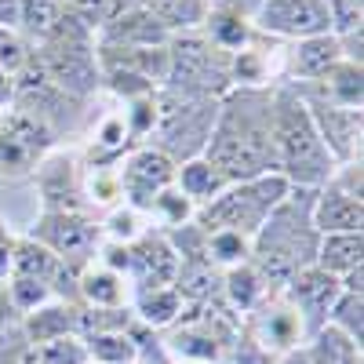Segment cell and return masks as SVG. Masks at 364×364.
<instances>
[{
  "mask_svg": "<svg viewBox=\"0 0 364 364\" xmlns=\"http://www.w3.org/2000/svg\"><path fill=\"white\" fill-rule=\"evenodd\" d=\"M204 161L215 168L230 186L252 182L259 175L277 171L273 149V99L266 91H233L215 117L208 135Z\"/></svg>",
  "mask_w": 364,
  "mask_h": 364,
  "instance_id": "cell-1",
  "label": "cell"
},
{
  "mask_svg": "<svg viewBox=\"0 0 364 364\" xmlns=\"http://www.w3.org/2000/svg\"><path fill=\"white\" fill-rule=\"evenodd\" d=\"M314 197L317 190L291 186L252 237V266L262 273L266 284H288L299 269L314 266L321 245L314 226Z\"/></svg>",
  "mask_w": 364,
  "mask_h": 364,
  "instance_id": "cell-2",
  "label": "cell"
},
{
  "mask_svg": "<svg viewBox=\"0 0 364 364\" xmlns=\"http://www.w3.org/2000/svg\"><path fill=\"white\" fill-rule=\"evenodd\" d=\"M273 149H277V175H284L291 186L321 190L336 175V157L321 142L306 102L291 91L273 95Z\"/></svg>",
  "mask_w": 364,
  "mask_h": 364,
  "instance_id": "cell-3",
  "label": "cell"
},
{
  "mask_svg": "<svg viewBox=\"0 0 364 364\" xmlns=\"http://www.w3.org/2000/svg\"><path fill=\"white\" fill-rule=\"evenodd\" d=\"M291 190V182L284 175H259L252 182H233L226 186L215 200H208L204 211L197 215V226L204 233H215V230H233V233H245L255 237L259 226L266 223V215L284 200V193Z\"/></svg>",
  "mask_w": 364,
  "mask_h": 364,
  "instance_id": "cell-4",
  "label": "cell"
},
{
  "mask_svg": "<svg viewBox=\"0 0 364 364\" xmlns=\"http://www.w3.org/2000/svg\"><path fill=\"white\" fill-rule=\"evenodd\" d=\"M154 109H157L154 128L161 139V154L186 157V161H193L208 146V135L219 117L215 99H193V95H178V91H168V95L154 99Z\"/></svg>",
  "mask_w": 364,
  "mask_h": 364,
  "instance_id": "cell-5",
  "label": "cell"
},
{
  "mask_svg": "<svg viewBox=\"0 0 364 364\" xmlns=\"http://www.w3.org/2000/svg\"><path fill=\"white\" fill-rule=\"evenodd\" d=\"M223 48H215L204 37H175L171 51H168V91L178 95H193V99H215L219 91L230 87V70L226 58L219 55Z\"/></svg>",
  "mask_w": 364,
  "mask_h": 364,
  "instance_id": "cell-6",
  "label": "cell"
},
{
  "mask_svg": "<svg viewBox=\"0 0 364 364\" xmlns=\"http://www.w3.org/2000/svg\"><path fill=\"white\" fill-rule=\"evenodd\" d=\"M343 175H331L314 197V226L328 233H360L364 204H360V164H343Z\"/></svg>",
  "mask_w": 364,
  "mask_h": 364,
  "instance_id": "cell-7",
  "label": "cell"
},
{
  "mask_svg": "<svg viewBox=\"0 0 364 364\" xmlns=\"http://www.w3.org/2000/svg\"><path fill=\"white\" fill-rule=\"evenodd\" d=\"M339 295H343L339 277L324 273L321 266L299 269L295 277L284 284V299L295 306V314L302 321V336H306V339H314L317 331L328 324V314H331V306H336Z\"/></svg>",
  "mask_w": 364,
  "mask_h": 364,
  "instance_id": "cell-8",
  "label": "cell"
},
{
  "mask_svg": "<svg viewBox=\"0 0 364 364\" xmlns=\"http://www.w3.org/2000/svg\"><path fill=\"white\" fill-rule=\"evenodd\" d=\"M29 240L44 245L51 255H58L73 269V262H84L87 255H95L99 226H91L77 211H44V219L33 226V237Z\"/></svg>",
  "mask_w": 364,
  "mask_h": 364,
  "instance_id": "cell-9",
  "label": "cell"
},
{
  "mask_svg": "<svg viewBox=\"0 0 364 364\" xmlns=\"http://www.w3.org/2000/svg\"><path fill=\"white\" fill-rule=\"evenodd\" d=\"M255 22L266 33L295 37V41L331 33V15L324 8V0H262Z\"/></svg>",
  "mask_w": 364,
  "mask_h": 364,
  "instance_id": "cell-10",
  "label": "cell"
},
{
  "mask_svg": "<svg viewBox=\"0 0 364 364\" xmlns=\"http://www.w3.org/2000/svg\"><path fill=\"white\" fill-rule=\"evenodd\" d=\"M171 178H175L171 157H164L157 146L135 149V154L128 157V164H124V171H120V193L128 197V208L149 211L154 197L171 186Z\"/></svg>",
  "mask_w": 364,
  "mask_h": 364,
  "instance_id": "cell-11",
  "label": "cell"
},
{
  "mask_svg": "<svg viewBox=\"0 0 364 364\" xmlns=\"http://www.w3.org/2000/svg\"><path fill=\"white\" fill-rule=\"evenodd\" d=\"M128 273L135 277L139 291L171 288L178 273V255L161 233H139L128 245Z\"/></svg>",
  "mask_w": 364,
  "mask_h": 364,
  "instance_id": "cell-12",
  "label": "cell"
},
{
  "mask_svg": "<svg viewBox=\"0 0 364 364\" xmlns=\"http://www.w3.org/2000/svg\"><path fill=\"white\" fill-rule=\"evenodd\" d=\"M255 317L248 321V336L273 357V353H288L295 350L302 339V321L295 314V306L288 299H262L252 310Z\"/></svg>",
  "mask_w": 364,
  "mask_h": 364,
  "instance_id": "cell-13",
  "label": "cell"
},
{
  "mask_svg": "<svg viewBox=\"0 0 364 364\" xmlns=\"http://www.w3.org/2000/svg\"><path fill=\"white\" fill-rule=\"evenodd\" d=\"M51 142V132L41 117L33 113H15L11 120H4L0 132V168L4 171H26Z\"/></svg>",
  "mask_w": 364,
  "mask_h": 364,
  "instance_id": "cell-14",
  "label": "cell"
},
{
  "mask_svg": "<svg viewBox=\"0 0 364 364\" xmlns=\"http://www.w3.org/2000/svg\"><path fill=\"white\" fill-rule=\"evenodd\" d=\"M310 120L321 135V142L328 146V154L336 161L353 164L357 149H360V109H346L336 102H310Z\"/></svg>",
  "mask_w": 364,
  "mask_h": 364,
  "instance_id": "cell-15",
  "label": "cell"
},
{
  "mask_svg": "<svg viewBox=\"0 0 364 364\" xmlns=\"http://www.w3.org/2000/svg\"><path fill=\"white\" fill-rule=\"evenodd\" d=\"M164 41H168V29L146 8L113 15V18H106V29H102L106 48H161Z\"/></svg>",
  "mask_w": 364,
  "mask_h": 364,
  "instance_id": "cell-16",
  "label": "cell"
},
{
  "mask_svg": "<svg viewBox=\"0 0 364 364\" xmlns=\"http://www.w3.org/2000/svg\"><path fill=\"white\" fill-rule=\"evenodd\" d=\"M80 310L73 306V302H44V306H37L33 314L26 317L22 331L29 343H48V339H58V336H80Z\"/></svg>",
  "mask_w": 364,
  "mask_h": 364,
  "instance_id": "cell-17",
  "label": "cell"
},
{
  "mask_svg": "<svg viewBox=\"0 0 364 364\" xmlns=\"http://www.w3.org/2000/svg\"><path fill=\"white\" fill-rule=\"evenodd\" d=\"M178 299H190V302H208L223 295V273L219 266H211L208 259H186L178 262V273H175V284Z\"/></svg>",
  "mask_w": 364,
  "mask_h": 364,
  "instance_id": "cell-18",
  "label": "cell"
},
{
  "mask_svg": "<svg viewBox=\"0 0 364 364\" xmlns=\"http://www.w3.org/2000/svg\"><path fill=\"white\" fill-rule=\"evenodd\" d=\"M360 259H364V237L360 233H328L317 245L314 266H321L331 277H343V273L360 266Z\"/></svg>",
  "mask_w": 364,
  "mask_h": 364,
  "instance_id": "cell-19",
  "label": "cell"
},
{
  "mask_svg": "<svg viewBox=\"0 0 364 364\" xmlns=\"http://www.w3.org/2000/svg\"><path fill=\"white\" fill-rule=\"evenodd\" d=\"M223 295H226V302H230L237 314H252L259 302L266 299V281H262V273L252 262H240V266H230L226 269Z\"/></svg>",
  "mask_w": 364,
  "mask_h": 364,
  "instance_id": "cell-20",
  "label": "cell"
},
{
  "mask_svg": "<svg viewBox=\"0 0 364 364\" xmlns=\"http://www.w3.org/2000/svg\"><path fill=\"white\" fill-rule=\"evenodd\" d=\"M302 353L310 364H360V346L350 336H343L336 324H324L310 339V350Z\"/></svg>",
  "mask_w": 364,
  "mask_h": 364,
  "instance_id": "cell-21",
  "label": "cell"
},
{
  "mask_svg": "<svg viewBox=\"0 0 364 364\" xmlns=\"http://www.w3.org/2000/svg\"><path fill=\"white\" fill-rule=\"evenodd\" d=\"M339 58H343L339 37H331V33L306 37V41H299V48H295V73L299 77H324Z\"/></svg>",
  "mask_w": 364,
  "mask_h": 364,
  "instance_id": "cell-22",
  "label": "cell"
},
{
  "mask_svg": "<svg viewBox=\"0 0 364 364\" xmlns=\"http://www.w3.org/2000/svg\"><path fill=\"white\" fill-rule=\"evenodd\" d=\"M77 295H84L95 310H117L124 306V284H120V273L106 269V266H95L87 269L80 284H77Z\"/></svg>",
  "mask_w": 364,
  "mask_h": 364,
  "instance_id": "cell-23",
  "label": "cell"
},
{
  "mask_svg": "<svg viewBox=\"0 0 364 364\" xmlns=\"http://www.w3.org/2000/svg\"><path fill=\"white\" fill-rule=\"evenodd\" d=\"M178 186H182V197H190V200H215L230 182L204 157H193V161H186L178 168Z\"/></svg>",
  "mask_w": 364,
  "mask_h": 364,
  "instance_id": "cell-24",
  "label": "cell"
},
{
  "mask_svg": "<svg viewBox=\"0 0 364 364\" xmlns=\"http://www.w3.org/2000/svg\"><path fill=\"white\" fill-rule=\"evenodd\" d=\"M135 314H139V324H146V328H164V324H175V321H178V314H182V299H178L175 288L139 291Z\"/></svg>",
  "mask_w": 364,
  "mask_h": 364,
  "instance_id": "cell-25",
  "label": "cell"
},
{
  "mask_svg": "<svg viewBox=\"0 0 364 364\" xmlns=\"http://www.w3.org/2000/svg\"><path fill=\"white\" fill-rule=\"evenodd\" d=\"M146 11L164 29H193L208 18V0H146Z\"/></svg>",
  "mask_w": 364,
  "mask_h": 364,
  "instance_id": "cell-26",
  "label": "cell"
},
{
  "mask_svg": "<svg viewBox=\"0 0 364 364\" xmlns=\"http://www.w3.org/2000/svg\"><path fill=\"white\" fill-rule=\"evenodd\" d=\"M87 357L95 364H135V343L128 339V328L124 331H99V336H87L84 339Z\"/></svg>",
  "mask_w": 364,
  "mask_h": 364,
  "instance_id": "cell-27",
  "label": "cell"
},
{
  "mask_svg": "<svg viewBox=\"0 0 364 364\" xmlns=\"http://www.w3.org/2000/svg\"><path fill=\"white\" fill-rule=\"evenodd\" d=\"M168 346L182 357V360H200V364H215L219 357H223V346L211 339V336H204L200 328H193V324H182V328H175L171 331V339H168Z\"/></svg>",
  "mask_w": 364,
  "mask_h": 364,
  "instance_id": "cell-28",
  "label": "cell"
},
{
  "mask_svg": "<svg viewBox=\"0 0 364 364\" xmlns=\"http://www.w3.org/2000/svg\"><path fill=\"white\" fill-rule=\"evenodd\" d=\"M204 252L211 266H240L252 255V237L233 233V230H215V233H208Z\"/></svg>",
  "mask_w": 364,
  "mask_h": 364,
  "instance_id": "cell-29",
  "label": "cell"
},
{
  "mask_svg": "<svg viewBox=\"0 0 364 364\" xmlns=\"http://www.w3.org/2000/svg\"><path fill=\"white\" fill-rule=\"evenodd\" d=\"M324 91H331L336 106H346V109H360V66L339 58L336 66L324 73Z\"/></svg>",
  "mask_w": 364,
  "mask_h": 364,
  "instance_id": "cell-30",
  "label": "cell"
},
{
  "mask_svg": "<svg viewBox=\"0 0 364 364\" xmlns=\"http://www.w3.org/2000/svg\"><path fill=\"white\" fill-rule=\"evenodd\" d=\"M328 324H336L343 336H350V339L360 346V343H364V299L343 291V295L336 299V306H331V314H328Z\"/></svg>",
  "mask_w": 364,
  "mask_h": 364,
  "instance_id": "cell-31",
  "label": "cell"
},
{
  "mask_svg": "<svg viewBox=\"0 0 364 364\" xmlns=\"http://www.w3.org/2000/svg\"><path fill=\"white\" fill-rule=\"evenodd\" d=\"M33 350L41 364H84L87 360V346L80 336H58V339L37 343Z\"/></svg>",
  "mask_w": 364,
  "mask_h": 364,
  "instance_id": "cell-32",
  "label": "cell"
},
{
  "mask_svg": "<svg viewBox=\"0 0 364 364\" xmlns=\"http://www.w3.org/2000/svg\"><path fill=\"white\" fill-rule=\"evenodd\" d=\"M204 22L211 29V44H215V48H240L248 41V26H245V18H237V15L211 11Z\"/></svg>",
  "mask_w": 364,
  "mask_h": 364,
  "instance_id": "cell-33",
  "label": "cell"
},
{
  "mask_svg": "<svg viewBox=\"0 0 364 364\" xmlns=\"http://www.w3.org/2000/svg\"><path fill=\"white\" fill-rule=\"evenodd\" d=\"M58 8H63V0H18V26L44 37L58 18Z\"/></svg>",
  "mask_w": 364,
  "mask_h": 364,
  "instance_id": "cell-34",
  "label": "cell"
},
{
  "mask_svg": "<svg viewBox=\"0 0 364 364\" xmlns=\"http://www.w3.org/2000/svg\"><path fill=\"white\" fill-rule=\"evenodd\" d=\"M132 324V314L124 306L117 310H80V328L77 331H87V336H99V331H124Z\"/></svg>",
  "mask_w": 364,
  "mask_h": 364,
  "instance_id": "cell-35",
  "label": "cell"
},
{
  "mask_svg": "<svg viewBox=\"0 0 364 364\" xmlns=\"http://www.w3.org/2000/svg\"><path fill=\"white\" fill-rule=\"evenodd\" d=\"M48 299H51V291H48V284H41V281H29V277H15V281H11V306H15V310L33 314L37 306H44Z\"/></svg>",
  "mask_w": 364,
  "mask_h": 364,
  "instance_id": "cell-36",
  "label": "cell"
},
{
  "mask_svg": "<svg viewBox=\"0 0 364 364\" xmlns=\"http://www.w3.org/2000/svg\"><path fill=\"white\" fill-rule=\"evenodd\" d=\"M149 211H157L168 226H182V223L190 219V197L171 193V190H161V193L154 197V204H149Z\"/></svg>",
  "mask_w": 364,
  "mask_h": 364,
  "instance_id": "cell-37",
  "label": "cell"
},
{
  "mask_svg": "<svg viewBox=\"0 0 364 364\" xmlns=\"http://www.w3.org/2000/svg\"><path fill=\"white\" fill-rule=\"evenodd\" d=\"M331 15V29H339V37L360 29V0H324Z\"/></svg>",
  "mask_w": 364,
  "mask_h": 364,
  "instance_id": "cell-38",
  "label": "cell"
},
{
  "mask_svg": "<svg viewBox=\"0 0 364 364\" xmlns=\"http://www.w3.org/2000/svg\"><path fill=\"white\" fill-rule=\"evenodd\" d=\"M109 233L117 237V245H132V240L142 233L139 230V211L135 208H117L109 215Z\"/></svg>",
  "mask_w": 364,
  "mask_h": 364,
  "instance_id": "cell-39",
  "label": "cell"
},
{
  "mask_svg": "<svg viewBox=\"0 0 364 364\" xmlns=\"http://www.w3.org/2000/svg\"><path fill=\"white\" fill-rule=\"evenodd\" d=\"M26 66V48L11 29H0V70L4 73H18Z\"/></svg>",
  "mask_w": 364,
  "mask_h": 364,
  "instance_id": "cell-40",
  "label": "cell"
},
{
  "mask_svg": "<svg viewBox=\"0 0 364 364\" xmlns=\"http://www.w3.org/2000/svg\"><path fill=\"white\" fill-rule=\"evenodd\" d=\"M230 364H273V357L248 336V331H240L237 343H233V353H230Z\"/></svg>",
  "mask_w": 364,
  "mask_h": 364,
  "instance_id": "cell-41",
  "label": "cell"
},
{
  "mask_svg": "<svg viewBox=\"0 0 364 364\" xmlns=\"http://www.w3.org/2000/svg\"><path fill=\"white\" fill-rule=\"evenodd\" d=\"M120 193V175L117 171H102V164H95V175H91V200L109 204Z\"/></svg>",
  "mask_w": 364,
  "mask_h": 364,
  "instance_id": "cell-42",
  "label": "cell"
},
{
  "mask_svg": "<svg viewBox=\"0 0 364 364\" xmlns=\"http://www.w3.org/2000/svg\"><path fill=\"white\" fill-rule=\"evenodd\" d=\"M70 8H73V15L84 18L87 26L109 18V0H70Z\"/></svg>",
  "mask_w": 364,
  "mask_h": 364,
  "instance_id": "cell-43",
  "label": "cell"
},
{
  "mask_svg": "<svg viewBox=\"0 0 364 364\" xmlns=\"http://www.w3.org/2000/svg\"><path fill=\"white\" fill-rule=\"evenodd\" d=\"M154 120H157L154 99L135 102V113H132V135H146V132H154Z\"/></svg>",
  "mask_w": 364,
  "mask_h": 364,
  "instance_id": "cell-44",
  "label": "cell"
},
{
  "mask_svg": "<svg viewBox=\"0 0 364 364\" xmlns=\"http://www.w3.org/2000/svg\"><path fill=\"white\" fill-rule=\"evenodd\" d=\"M262 0H208L211 11H226V15H237V18H248L259 11Z\"/></svg>",
  "mask_w": 364,
  "mask_h": 364,
  "instance_id": "cell-45",
  "label": "cell"
},
{
  "mask_svg": "<svg viewBox=\"0 0 364 364\" xmlns=\"http://www.w3.org/2000/svg\"><path fill=\"white\" fill-rule=\"evenodd\" d=\"M120 139H124V124H117V120H109V124L102 128V135H99V142L109 146V149H120V146H124Z\"/></svg>",
  "mask_w": 364,
  "mask_h": 364,
  "instance_id": "cell-46",
  "label": "cell"
},
{
  "mask_svg": "<svg viewBox=\"0 0 364 364\" xmlns=\"http://www.w3.org/2000/svg\"><path fill=\"white\" fill-rule=\"evenodd\" d=\"M18 26V0H0V29Z\"/></svg>",
  "mask_w": 364,
  "mask_h": 364,
  "instance_id": "cell-47",
  "label": "cell"
},
{
  "mask_svg": "<svg viewBox=\"0 0 364 364\" xmlns=\"http://www.w3.org/2000/svg\"><path fill=\"white\" fill-rule=\"evenodd\" d=\"M11 240H8V233H4V226H0V281L8 277V269H11Z\"/></svg>",
  "mask_w": 364,
  "mask_h": 364,
  "instance_id": "cell-48",
  "label": "cell"
},
{
  "mask_svg": "<svg viewBox=\"0 0 364 364\" xmlns=\"http://www.w3.org/2000/svg\"><path fill=\"white\" fill-rule=\"evenodd\" d=\"M139 8H146V0H109V18L124 11H139Z\"/></svg>",
  "mask_w": 364,
  "mask_h": 364,
  "instance_id": "cell-49",
  "label": "cell"
},
{
  "mask_svg": "<svg viewBox=\"0 0 364 364\" xmlns=\"http://www.w3.org/2000/svg\"><path fill=\"white\" fill-rule=\"evenodd\" d=\"M11 99H15V80H11V73L0 70V106H8Z\"/></svg>",
  "mask_w": 364,
  "mask_h": 364,
  "instance_id": "cell-50",
  "label": "cell"
},
{
  "mask_svg": "<svg viewBox=\"0 0 364 364\" xmlns=\"http://www.w3.org/2000/svg\"><path fill=\"white\" fill-rule=\"evenodd\" d=\"M182 364H200V360H182Z\"/></svg>",
  "mask_w": 364,
  "mask_h": 364,
  "instance_id": "cell-51",
  "label": "cell"
}]
</instances>
